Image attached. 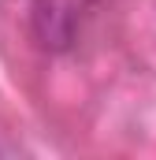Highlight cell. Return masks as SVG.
Here are the masks:
<instances>
[{
  "label": "cell",
  "mask_w": 156,
  "mask_h": 160,
  "mask_svg": "<svg viewBox=\"0 0 156 160\" xmlns=\"http://www.w3.org/2000/svg\"><path fill=\"white\" fill-rule=\"evenodd\" d=\"M93 11H97V0H34L30 38L48 56H67L78 48Z\"/></svg>",
  "instance_id": "6da1fadb"
},
{
  "label": "cell",
  "mask_w": 156,
  "mask_h": 160,
  "mask_svg": "<svg viewBox=\"0 0 156 160\" xmlns=\"http://www.w3.org/2000/svg\"><path fill=\"white\" fill-rule=\"evenodd\" d=\"M19 153H22V149H19V142H11V138L0 130V160H4V157H19Z\"/></svg>",
  "instance_id": "7a4b0ae2"
}]
</instances>
